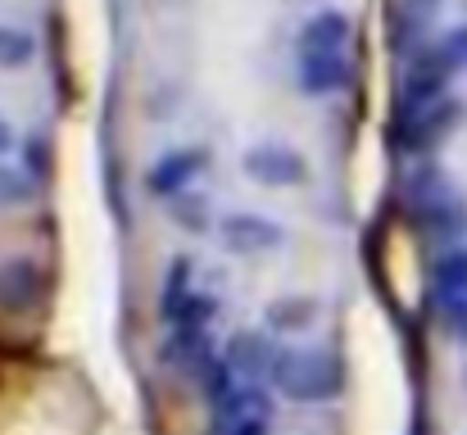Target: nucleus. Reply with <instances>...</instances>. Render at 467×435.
Returning <instances> with one entry per match:
<instances>
[{
	"label": "nucleus",
	"instance_id": "7ed1b4c3",
	"mask_svg": "<svg viewBox=\"0 0 467 435\" xmlns=\"http://www.w3.org/2000/svg\"><path fill=\"white\" fill-rule=\"evenodd\" d=\"M241 168L250 181L259 186H273V191H291V186H305L309 181V159L286 141H254L245 145L241 154Z\"/></svg>",
	"mask_w": 467,
	"mask_h": 435
},
{
	"label": "nucleus",
	"instance_id": "ddd939ff",
	"mask_svg": "<svg viewBox=\"0 0 467 435\" xmlns=\"http://www.w3.org/2000/svg\"><path fill=\"white\" fill-rule=\"evenodd\" d=\"M313 317H317V299H277L268 308V326L277 331H305L313 326Z\"/></svg>",
	"mask_w": 467,
	"mask_h": 435
},
{
	"label": "nucleus",
	"instance_id": "1a4fd4ad",
	"mask_svg": "<svg viewBox=\"0 0 467 435\" xmlns=\"http://www.w3.org/2000/svg\"><path fill=\"white\" fill-rule=\"evenodd\" d=\"M277 354H282V349H273L259 331H236V336L227 340V349H223V358H227V368L241 377V386H259L264 372L273 377Z\"/></svg>",
	"mask_w": 467,
	"mask_h": 435
},
{
	"label": "nucleus",
	"instance_id": "f8f14e48",
	"mask_svg": "<svg viewBox=\"0 0 467 435\" xmlns=\"http://www.w3.org/2000/svg\"><path fill=\"white\" fill-rule=\"evenodd\" d=\"M36 59V36L18 23H0V68H27Z\"/></svg>",
	"mask_w": 467,
	"mask_h": 435
},
{
	"label": "nucleus",
	"instance_id": "423d86ee",
	"mask_svg": "<svg viewBox=\"0 0 467 435\" xmlns=\"http://www.w3.org/2000/svg\"><path fill=\"white\" fill-rule=\"evenodd\" d=\"M204 163H209V150L204 145H177V150L159 154L155 163L146 168V191L155 200H172V195L191 191V181H200Z\"/></svg>",
	"mask_w": 467,
	"mask_h": 435
},
{
	"label": "nucleus",
	"instance_id": "f257e3e1",
	"mask_svg": "<svg viewBox=\"0 0 467 435\" xmlns=\"http://www.w3.org/2000/svg\"><path fill=\"white\" fill-rule=\"evenodd\" d=\"M354 23L345 9H317L305 18L296 41V82L305 96H336L354 68Z\"/></svg>",
	"mask_w": 467,
	"mask_h": 435
},
{
	"label": "nucleus",
	"instance_id": "9d476101",
	"mask_svg": "<svg viewBox=\"0 0 467 435\" xmlns=\"http://www.w3.org/2000/svg\"><path fill=\"white\" fill-rule=\"evenodd\" d=\"M195 295H200V286H195V264L191 259H172L168 273H163V290H159V317H163V326H172L191 308Z\"/></svg>",
	"mask_w": 467,
	"mask_h": 435
},
{
	"label": "nucleus",
	"instance_id": "dca6fc26",
	"mask_svg": "<svg viewBox=\"0 0 467 435\" xmlns=\"http://www.w3.org/2000/svg\"><path fill=\"white\" fill-rule=\"evenodd\" d=\"M436 5H441V0H404V14H409L413 27H422V23L436 14Z\"/></svg>",
	"mask_w": 467,
	"mask_h": 435
},
{
	"label": "nucleus",
	"instance_id": "9b49d317",
	"mask_svg": "<svg viewBox=\"0 0 467 435\" xmlns=\"http://www.w3.org/2000/svg\"><path fill=\"white\" fill-rule=\"evenodd\" d=\"M436 282V304H467V250H445L431 268Z\"/></svg>",
	"mask_w": 467,
	"mask_h": 435
},
{
	"label": "nucleus",
	"instance_id": "f03ea898",
	"mask_svg": "<svg viewBox=\"0 0 467 435\" xmlns=\"http://www.w3.org/2000/svg\"><path fill=\"white\" fill-rule=\"evenodd\" d=\"M273 386L296 404H327L340 390V363L327 349H282Z\"/></svg>",
	"mask_w": 467,
	"mask_h": 435
},
{
	"label": "nucleus",
	"instance_id": "39448f33",
	"mask_svg": "<svg viewBox=\"0 0 467 435\" xmlns=\"http://www.w3.org/2000/svg\"><path fill=\"white\" fill-rule=\"evenodd\" d=\"M209 413H213L209 435H268V427H273V409H268L264 386H241L232 399H223Z\"/></svg>",
	"mask_w": 467,
	"mask_h": 435
},
{
	"label": "nucleus",
	"instance_id": "6e6552de",
	"mask_svg": "<svg viewBox=\"0 0 467 435\" xmlns=\"http://www.w3.org/2000/svg\"><path fill=\"white\" fill-rule=\"evenodd\" d=\"M463 119V105L454 96L418 109V114H404V150H431L436 141H445Z\"/></svg>",
	"mask_w": 467,
	"mask_h": 435
},
{
	"label": "nucleus",
	"instance_id": "f3484780",
	"mask_svg": "<svg viewBox=\"0 0 467 435\" xmlns=\"http://www.w3.org/2000/svg\"><path fill=\"white\" fill-rule=\"evenodd\" d=\"M9 145H14V128L0 119V154H9Z\"/></svg>",
	"mask_w": 467,
	"mask_h": 435
},
{
	"label": "nucleus",
	"instance_id": "20e7f679",
	"mask_svg": "<svg viewBox=\"0 0 467 435\" xmlns=\"http://www.w3.org/2000/svg\"><path fill=\"white\" fill-rule=\"evenodd\" d=\"M218 241H223L232 254L254 259V254H273V250H282V245H286V227H282L277 218H268V213L236 209V213H223V223H218Z\"/></svg>",
	"mask_w": 467,
	"mask_h": 435
},
{
	"label": "nucleus",
	"instance_id": "4468645a",
	"mask_svg": "<svg viewBox=\"0 0 467 435\" xmlns=\"http://www.w3.org/2000/svg\"><path fill=\"white\" fill-rule=\"evenodd\" d=\"M454 73H463L467 68V23H459V27H450V32H441V41L431 46Z\"/></svg>",
	"mask_w": 467,
	"mask_h": 435
},
{
	"label": "nucleus",
	"instance_id": "2eb2a0df",
	"mask_svg": "<svg viewBox=\"0 0 467 435\" xmlns=\"http://www.w3.org/2000/svg\"><path fill=\"white\" fill-rule=\"evenodd\" d=\"M36 195V181L18 168H0V204H23Z\"/></svg>",
	"mask_w": 467,
	"mask_h": 435
},
{
	"label": "nucleus",
	"instance_id": "0eeeda50",
	"mask_svg": "<svg viewBox=\"0 0 467 435\" xmlns=\"http://www.w3.org/2000/svg\"><path fill=\"white\" fill-rule=\"evenodd\" d=\"M41 295H46V277L32 259H23V254L0 259V313H9V317L32 313L41 304Z\"/></svg>",
	"mask_w": 467,
	"mask_h": 435
}]
</instances>
